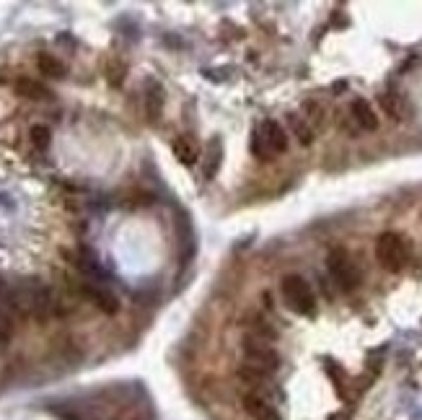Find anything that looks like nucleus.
Here are the masks:
<instances>
[{"label": "nucleus", "instance_id": "nucleus-1", "mask_svg": "<svg viewBox=\"0 0 422 420\" xmlns=\"http://www.w3.org/2000/svg\"><path fill=\"white\" fill-rule=\"evenodd\" d=\"M280 291H282V298L291 312H295L298 316H316V296L311 291L309 280L303 275H285L280 283Z\"/></svg>", "mask_w": 422, "mask_h": 420}, {"label": "nucleus", "instance_id": "nucleus-2", "mask_svg": "<svg viewBox=\"0 0 422 420\" xmlns=\"http://www.w3.org/2000/svg\"><path fill=\"white\" fill-rule=\"evenodd\" d=\"M327 270L332 280L337 283L339 291H345V293H350V291H355L360 286V270H357L355 259H352V255L345 247H334L329 252Z\"/></svg>", "mask_w": 422, "mask_h": 420}, {"label": "nucleus", "instance_id": "nucleus-3", "mask_svg": "<svg viewBox=\"0 0 422 420\" xmlns=\"http://www.w3.org/2000/svg\"><path fill=\"white\" fill-rule=\"evenodd\" d=\"M375 259L386 273H402L407 265V241L396 231H384L375 239Z\"/></svg>", "mask_w": 422, "mask_h": 420}, {"label": "nucleus", "instance_id": "nucleus-4", "mask_svg": "<svg viewBox=\"0 0 422 420\" xmlns=\"http://www.w3.org/2000/svg\"><path fill=\"white\" fill-rule=\"evenodd\" d=\"M252 151L259 161H267V159L275 156V153H285L288 151V133L282 130L280 122L264 120V122L259 124V130L254 133Z\"/></svg>", "mask_w": 422, "mask_h": 420}, {"label": "nucleus", "instance_id": "nucleus-5", "mask_svg": "<svg viewBox=\"0 0 422 420\" xmlns=\"http://www.w3.org/2000/svg\"><path fill=\"white\" fill-rule=\"evenodd\" d=\"M241 350H244L246 366H252V369H257V371L275 373L277 369H280V355H277V350H275L267 340L246 337L244 345H241Z\"/></svg>", "mask_w": 422, "mask_h": 420}, {"label": "nucleus", "instance_id": "nucleus-6", "mask_svg": "<svg viewBox=\"0 0 422 420\" xmlns=\"http://www.w3.org/2000/svg\"><path fill=\"white\" fill-rule=\"evenodd\" d=\"M241 402H244V410L252 415L254 420H282L280 412L275 410L270 402L264 400L262 394H254V391H246L244 397H241Z\"/></svg>", "mask_w": 422, "mask_h": 420}, {"label": "nucleus", "instance_id": "nucleus-7", "mask_svg": "<svg viewBox=\"0 0 422 420\" xmlns=\"http://www.w3.org/2000/svg\"><path fill=\"white\" fill-rule=\"evenodd\" d=\"M171 151H174V156L179 159L181 166H195L200 159V145L192 135H179L174 145H171Z\"/></svg>", "mask_w": 422, "mask_h": 420}, {"label": "nucleus", "instance_id": "nucleus-8", "mask_svg": "<svg viewBox=\"0 0 422 420\" xmlns=\"http://www.w3.org/2000/svg\"><path fill=\"white\" fill-rule=\"evenodd\" d=\"M83 293L91 298V301H96V306L102 309L104 314H117V312H120V301H117V296L109 293L106 288L91 286V283H88V286H83Z\"/></svg>", "mask_w": 422, "mask_h": 420}, {"label": "nucleus", "instance_id": "nucleus-9", "mask_svg": "<svg viewBox=\"0 0 422 420\" xmlns=\"http://www.w3.org/2000/svg\"><path fill=\"white\" fill-rule=\"evenodd\" d=\"M220 161H223V143L220 138H213L205 148V159H202V174L205 179H216L218 169H220Z\"/></svg>", "mask_w": 422, "mask_h": 420}, {"label": "nucleus", "instance_id": "nucleus-10", "mask_svg": "<svg viewBox=\"0 0 422 420\" xmlns=\"http://www.w3.org/2000/svg\"><path fill=\"white\" fill-rule=\"evenodd\" d=\"M163 86L150 81L148 83V91H145V115H148L150 122H159L161 115H163Z\"/></svg>", "mask_w": 422, "mask_h": 420}, {"label": "nucleus", "instance_id": "nucleus-11", "mask_svg": "<svg viewBox=\"0 0 422 420\" xmlns=\"http://www.w3.org/2000/svg\"><path fill=\"white\" fill-rule=\"evenodd\" d=\"M13 91L24 99H31V102H42V99H49L52 91H49L44 83H39L34 78H19L16 83H13Z\"/></svg>", "mask_w": 422, "mask_h": 420}, {"label": "nucleus", "instance_id": "nucleus-12", "mask_svg": "<svg viewBox=\"0 0 422 420\" xmlns=\"http://www.w3.org/2000/svg\"><path fill=\"white\" fill-rule=\"evenodd\" d=\"M350 112H352L355 122L360 124L363 130H368V133L378 130V117H375L373 106L368 104L366 99H355V102H352V106H350Z\"/></svg>", "mask_w": 422, "mask_h": 420}, {"label": "nucleus", "instance_id": "nucleus-13", "mask_svg": "<svg viewBox=\"0 0 422 420\" xmlns=\"http://www.w3.org/2000/svg\"><path fill=\"white\" fill-rule=\"evenodd\" d=\"M37 67H39V73L42 76H47V78H65L67 76V65L63 63L60 58H55V55H47V52H42L37 58Z\"/></svg>", "mask_w": 422, "mask_h": 420}, {"label": "nucleus", "instance_id": "nucleus-14", "mask_svg": "<svg viewBox=\"0 0 422 420\" xmlns=\"http://www.w3.org/2000/svg\"><path fill=\"white\" fill-rule=\"evenodd\" d=\"M288 122H291V130L295 133L300 145H311L314 143V130H311V124L303 120L300 115H288Z\"/></svg>", "mask_w": 422, "mask_h": 420}, {"label": "nucleus", "instance_id": "nucleus-15", "mask_svg": "<svg viewBox=\"0 0 422 420\" xmlns=\"http://www.w3.org/2000/svg\"><path fill=\"white\" fill-rule=\"evenodd\" d=\"M378 104H381V109H384L386 115L391 117V120H404V106H402V99L396 94H381L378 96Z\"/></svg>", "mask_w": 422, "mask_h": 420}, {"label": "nucleus", "instance_id": "nucleus-16", "mask_svg": "<svg viewBox=\"0 0 422 420\" xmlns=\"http://www.w3.org/2000/svg\"><path fill=\"white\" fill-rule=\"evenodd\" d=\"M238 379H241L244 384H249V387H259V384H264L267 379H270V373L257 371V369H252V366H241V369H238Z\"/></svg>", "mask_w": 422, "mask_h": 420}, {"label": "nucleus", "instance_id": "nucleus-17", "mask_svg": "<svg viewBox=\"0 0 422 420\" xmlns=\"http://www.w3.org/2000/svg\"><path fill=\"white\" fill-rule=\"evenodd\" d=\"M29 138H31L34 148H39V151H47V145H49V130L44 127V124H34V127H31V133H29Z\"/></svg>", "mask_w": 422, "mask_h": 420}]
</instances>
